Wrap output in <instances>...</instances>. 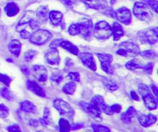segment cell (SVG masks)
I'll list each match as a JSON object with an SVG mask.
<instances>
[{
    "mask_svg": "<svg viewBox=\"0 0 158 132\" xmlns=\"http://www.w3.org/2000/svg\"><path fill=\"white\" fill-rule=\"evenodd\" d=\"M94 36L99 40H107L112 35L110 25L105 21H100L94 26Z\"/></svg>",
    "mask_w": 158,
    "mask_h": 132,
    "instance_id": "obj_1",
    "label": "cell"
},
{
    "mask_svg": "<svg viewBox=\"0 0 158 132\" xmlns=\"http://www.w3.org/2000/svg\"><path fill=\"white\" fill-rule=\"evenodd\" d=\"M140 47L137 44L131 42H123L120 43V48L117 51V53L123 57H134L140 54Z\"/></svg>",
    "mask_w": 158,
    "mask_h": 132,
    "instance_id": "obj_2",
    "label": "cell"
},
{
    "mask_svg": "<svg viewBox=\"0 0 158 132\" xmlns=\"http://www.w3.org/2000/svg\"><path fill=\"white\" fill-rule=\"evenodd\" d=\"M52 35L49 31L46 29H37L29 37V41L37 46L44 45L52 38Z\"/></svg>",
    "mask_w": 158,
    "mask_h": 132,
    "instance_id": "obj_3",
    "label": "cell"
},
{
    "mask_svg": "<svg viewBox=\"0 0 158 132\" xmlns=\"http://www.w3.org/2000/svg\"><path fill=\"white\" fill-rule=\"evenodd\" d=\"M134 13L140 20L149 22L152 19V12L146 4L143 2H136L134 6Z\"/></svg>",
    "mask_w": 158,
    "mask_h": 132,
    "instance_id": "obj_4",
    "label": "cell"
},
{
    "mask_svg": "<svg viewBox=\"0 0 158 132\" xmlns=\"http://www.w3.org/2000/svg\"><path fill=\"white\" fill-rule=\"evenodd\" d=\"M157 28L154 29H148L141 31L139 33V40L143 43H148L150 45H154L157 43Z\"/></svg>",
    "mask_w": 158,
    "mask_h": 132,
    "instance_id": "obj_5",
    "label": "cell"
},
{
    "mask_svg": "<svg viewBox=\"0 0 158 132\" xmlns=\"http://www.w3.org/2000/svg\"><path fill=\"white\" fill-rule=\"evenodd\" d=\"M53 106L61 115L72 117L74 114V111L70 105L62 99H55L53 101Z\"/></svg>",
    "mask_w": 158,
    "mask_h": 132,
    "instance_id": "obj_6",
    "label": "cell"
},
{
    "mask_svg": "<svg viewBox=\"0 0 158 132\" xmlns=\"http://www.w3.org/2000/svg\"><path fill=\"white\" fill-rule=\"evenodd\" d=\"M99 60L101 63V68L104 72L107 74H114V68L111 66V63L113 61V56L107 53H97Z\"/></svg>",
    "mask_w": 158,
    "mask_h": 132,
    "instance_id": "obj_7",
    "label": "cell"
},
{
    "mask_svg": "<svg viewBox=\"0 0 158 132\" xmlns=\"http://www.w3.org/2000/svg\"><path fill=\"white\" fill-rule=\"evenodd\" d=\"M90 104L97 107L98 109L100 110L101 112L105 113L107 115H113L114 114V112L111 110L110 107H109L106 104L103 97H101V96L97 95L93 97Z\"/></svg>",
    "mask_w": 158,
    "mask_h": 132,
    "instance_id": "obj_8",
    "label": "cell"
},
{
    "mask_svg": "<svg viewBox=\"0 0 158 132\" xmlns=\"http://www.w3.org/2000/svg\"><path fill=\"white\" fill-rule=\"evenodd\" d=\"M80 108L83 110L86 113H87L89 115L94 117V119L97 121H101V111L100 109L97 108L94 105L91 104L86 103V102H80L79 103Z\"/></svg>",
    "mask_w": 158,
    "mask_h": 132,
    "instance_id": "obj_9",
    "label": "cell"
},
{
    "mask_svg": "<svg viewBox=\"0 0 158 132\" xmlns=\"http://www.w3.org/2000/svg\"><path fill=\"white\" fill-rule=\"evenodd\" d=\"M115 18L123 24L128 25L131 23V11L126 7H122L115 11Z\"/></svg>",
    "mask_w": 158,
    "mask_h": 132,
    "instance_id": "obj_10",
    "label": "cell"
},
{
    "mask_svg": "<svg viewBox=\"0 0 158 132\" xmlns=\"http://www.w3.org/2000/svg\"><path fill=\"white\" fill-rule=\"evenodd\" d=\"M80 59L84 66L93 71L97 70V65L94 60V56L90 53H82L79 54Z\"/></svg>",
    "mask_w": 158,
    "mask_h": 132,
    "instance_id": "obj_11",
    "label": "cell"
},
{
    "mask_svg": "<svg viewBox=\"0 0 158 132\" xmlns=\"http://www.w3.org/2000/svg\"><path fill=\"white\" fill-rule=\"evenodd\" d=\"M45 60L50 65H57L60 63V57L57 48H50L45 54Z\"/></svg>",
    "mask_w": 158,
    "mask_h": 132,
    "instance_id": "obj_12",
    "label": "cell"
},
{
    "mask_svg": "<svg viewBox=\"0 0 158 132\" xmlns=\"http://www.w3.org/2000/svg\"><path fill=\"white\" fill-rule=\"evenodd\" d=\"M80 23V35L86 39H89L91 37V34L93 32V23L89 19H83Z\"/></svg>",
    "mask_w": 158,
    "mask_h": 132,
    "instance_id": "obj_13",
    "label": "cell"
},
{
    "mask_svg": "<svg viewBox=\"0 0 158 132\" xmlns=\"http://www.w3.org/2000/svg\"><path fill=\"white\" fill-rule=\"evenodd\" d=\"M32 71L34 74L40 82H46L48 78V72L44 66L41 65H35L32 66Z\"/></svg>",
    "mask_w": 158,
    "mask_h": 132,
    "instance_id": "obj_14",
    "label": "cell"
},
{
    "mask_svg": "<svg viewBox=\"0 0 158 132\" xmlns=\"http://www.w3.org/2000/svg\"><path fill=\"white\" fill-rule=\"evenodd\" d=\"M83 2L89 8L97 10H101L107 8L106 0H83Z\"/></svg>",
    "mask_w": 158,
    "mask_h": 132,
    "instance_id": "obj_15",
    "label": "cell"
},
{
    "mask_svg": "<svg viewBox=\"0 0 158 132\" xmlns=\"http://www.w3.org/2000/svg\"><path fill=\"white\" fill-rule=\"evenodd\" d=\"M157 118L154 114H141L138 117V121L140 125L144 128H148L156 123Z\"/></svg>",
    "mask_w": 158,
    "mask_h": 132,
    "instance_id": "obj_16",
    "label": "cell"
},
{
    "mask_svg": "<svg viewBox=\"0 0 158 132\" xmlns=\"http://www.w3.org/2000/svg\"><path fill=\"white\" fill-rule=\"evenodd\" d=\"M143 100L144 102V104L146 108L148 110H155L157 108V100L156 97H154L151 92L148 93V94H145L143 97Z\"/></svg>",
    "mask_w": 158,
    "mask_h": 132,
    "instance_id": "obj_17",
    "label": "cell"
},
{
    "mask_svg": "<svg viewBox=\"0 0 158 132\" xmlns=\"http://www.w3.org/2000/svg\"><path fill=\"white\" fill-rule=\"evenodd\" d=\"M26 87H27L28 90L32 91L33 94H36V95L40 96V97H46V93H45L44 90L38 83H35V81L28 80L27 83H26Z\"/></svg>",
    "mask_w": 158,
    "mask_h": 132,
    "instance_id": "obj_18",
    "label": "cell"
},
{
    "mask_svg": "<svg viewBox=\"0 0 158 132\" xmlns=\"http://www.w3.org/2000/svg\"><path fill=\"white\" fill-rule=\"evenodd\" d=\"M8 48H9V52H10L12 55L18 57L20 54V51H21V43L17 40H12L9 42Z\"/></svg>",
    "mask_w": 158,
    "mask_h": 132,
    "instance_id": "obj_19",
    "label": "cell"
},
{
    "mask_svg": "<svg viewBox=\"0 0 158 132\" xmlns=\"http://www.w3.org/2000/svg\"><path fill=\"white\" fill-rule=\"evenodd\" d=\"M60 46H61V47H63V49L69 51L70 53L74 54V55H78L79 54L78 47H77V46H75L73 43H71V42L68 41V40H62L60 43Z\"/></svg>",
    "mask_w": 158,
    "mask_h": 132,
    "instance_id": "obj_20",
    "label": "cell"
},
{
    "mask_svg": "<svg viewBox=\"0 0 158 132\" xmlns=\"http://www.w3.org/2000/svg\"><path fill=\"white\" fill-rule=\"evenodd\" d=\"M136 114H137V111L134 107H130L127 109L126 112L123 113L121 115V120L124 123L129 124L131 123L132 119L135 117Z\"/></svg>",
    "mask_w": 158,
    "mask_h": 132,
    "instance_id": "obj_21",
    "label": "cell"
},
{
    "mask_svg": "<svg viewBox=\"0 0 158 132\" xmlns=\"http://www.w3.org/2000/svg\"><path fill=\"white\" fill-rule=\"evenodd\" d=\"M34 15H35V12L33 11H28L25 13V15L22 17V19H20V21L19 22L18 25L16 26V29H19L20 28H22L23 26H24L25 25L28 24L30 22L31 19H34Z\"/></svg>",
    "mask_w": 158,
    "mask_h": 132,
    "instance_id": "obj_22",
    "label": "cell"
},
{
    "mask_svg": "<svg viewBox=\"0 0 158 132\" xmlns=\"http://www.w3.org/2000/svg\"><path fill=\"white\" fill-rule=\"evenodd\" d=\"M19 7L15 2H9L5 7V12L6 15L9 17L15 16L19 12Z\"/></svg>",
    "mask_w": 158,
    "mask_h": 132,
    "instance_id": "obj_23",
    "label": "cell"
},
{
    "mask_svg": "<svg viewBox=\"0 0 158 132\" xmlns=\"http://www.w3.org/2000/svg\"><path fill=\"white\" fill-rule=\"evenodd\" d=\"M111 29H112V35L114 36V40H116V41L120 40L124 35L123 28H122L121 25L119 24L118 23H113Z\"/></svg>",
    "mask_w": 158,
    "mask_h": 132,
    "instance_id": "obj_24",
    "label": "cell"
},
{
    "mask_svg": "<svg viewBox=\"0 0 158 132\" xmlns=\"http://www.w3.org/2000/svg\"><path fill=\"white\" fill-rule=\"evenodd\" d=\"M49 19L54 26H59L63 19V14L58 11H51L49 12Z\"/></svg>",
    "mask_w": 158,
    "mask_h": 132,
    "instance_id": "obj_25",
    "label": "cell"
},
{
    "mask_svg": "<svg viewBox=\"0 0 158 132\" xmlns=\"http://www.w3.org/2000/svg\"><path fill=\"white\" fill-rule=\"evenodd\" d=\"M20 107H21V109L26 113L35 114L37 111L36 107L35 106V104H32V102L29 101V100H25V101L22 102L20 104Z\"/></svg>",
    "mask_w": 158,
    "mask_h": 132,
    "instance_id": "obj_26",
    "label": "cell"
},
{
    "mask_svg": "<svg viewBox=\"0 0 158 132\" xmlns=\"http://www.w3.org/2000/svg\"><path fill=\"white\" fill-rule=\"evenodd\" d=\"M48 12H49V9L46 6H42L38 8L36 12V15L37 18L40 20L42 21H44L47 18Z\"/></svg>",
    "mask_w": 158,
    "mask_h": 132,
    "instance_id": "obj_27",
    "label": "cell"
},
{
    "mask_svg": "<svg viewBox=\"0 0 158 132\" xmlns=\"http://www.w3.org/2000/svg\"><path fill=\"white\" fill-rule=\"evenodd\" d=\"M143 64H142L141 62L140 61L137 59H134V60H131V61L127 62L126 63V67L128 70H134L136 69H140V68H143Z\"/></svg>",
    "mask_w": 158,
    "mask_h": 132,
    "instance_id": "obj_28",
    "label": "cell"
},
{
    "mask_svg": "<svg viewBox=\"0 0 158 132\" xmlns=\"http://www.w3.org/2000/svg\"><path fill=\"white\" fill-rule=\"evenodd\" d=\"M76 87L77 85L74 82H69V83H66L63 87V91L66 94H69V95H73L75 93Z\"/></svg>",
    "mask_w": 158,
    "mask_h": 132,
    "instance_id": "obj_29",
    "label": "cell"
},
{
    "mask_svg": "<svg viewBox=\"0 0 158 132\" xmlns=\"http://www.w3.org/2000/svg\"><path fill=\"white\" fill-rule=\"evenodd\" d=\"M59 127H60V132H70L71 125L69 121L64 118H60L59 121Z\"/></svg>",
    "mask_w": 158,
    "mask_h": 132,
    "instance_id": "obj_30",
    "label": "cell"
},
{
    "mask_svg": "<svg viewBox=\"0 0 158 132\" xmlns=\"http://www.w3.org/2000/svg\"><path fill=\"white\" fill-rule=\"evenodd\" d=\"M103 81L105 86L106 87V88H107L108 90H110V91H115L119 88L118 85H117V83H116V82H114V80H110V79L107 78H103Z\"/></svg>",
    "mask_w": 158,
    "mask_h": 132,
    "instance_id": "obj_31",
    "label": "cell"
},
{
    "mask_svg": "<svg viewBox=\"0 0 158 132\" xmlns=\"http://www.w3.org/2000/svg\"><path fill=\"white\" fill-rule=\"evenodd\" d=\"M40 122L45 124V125H51L52 122V117H51V113L49 108H45L44 114H43V118L40 120Z\"/></svg>",
    "mask_w": 158,
    "mask_h": 132,
    "instance_id": "obj_32",
    "label": "cell"
},
{
    "mask_svg": "<svg viewBox=\"0 0 158 132\" xmlns=\"http://www.w3.org/2000/svg\"><path fill=\"white\" fill-rule=\"evenodd\" d=\"M69 33L72 36L78 35L80 33V23H73L69 27Z\"/></svg>",
    "mask_w": 158,
    "mask_h": 132,
    "instance_id": "obj_33",
    "label": "cell"
},
{
    "mask_svg": "<svg viewBox=\"0 0 158 132\" xmlns=\"http://www.w3.org/2000/svg\"><path fill=\"white\" fill-rule=\"evenodd\" d=\"M92 128L94 132H110V129L109 128L97 124H94L92 125Z\"/></svg>",
    "mask_w": 158,
    "mask_h": 132,
    "instance_id": "obj_34",
    "label": "cell"
},
{
    "mask_svg": "<svg viewBox=\"0 0 158 132\" xmlns=\"http://www.w3.org/2000/svg\"><path fill=\"white\" fill-rule=\"evenodd\" d=\"M36 55H37V52L35 50H29L26 53L24 59L26 62L29 63V62H31L34 58H35Z\"/></svg>",
    "mask_w": 158,
    "mask_h": 132,
    "instance_id": "obj_35",
    "label": "cell"
},
{
    "mask_svg": "<svg viewBox=\"0 0 158 132\" xmlns=\"http://www.w3.org/2000/svg\"><path fill=\"white\" fill-rule=\"evenodd\" d=\"M63 79V74H60V73L59 72L54 73V74L52 75V77H51V80H52L53 83H56V84H59V83H61Z\"/></svg>",
    "mask_w": 158,
    "mask_h": 132,
    "instance_id": "obj_36",
    "label": "cell"
},
{
    "mask_svg": "<svg viewBox=\"0 0 158 132\" xmlns=\"http://www.w3.org/2000/svg\"><path fill=\"white\" fill-rule=\"evenodd\" d=\"M140 54L142 56V57H145V58H148V59L156 58V57H157V53L154 50L143 51V52L140 53Z\"/></svg>",
    "mask_w": 158,
    "mask_h": 132,
    "instance_id": "obj_37",
    "label": "cell"
},
{
    "mask_svg": "<svg viewBox=\"0 0 158 132\" xmlns=\"http://www.w3.org/2000/svg\"><path fill=\"white\" fill-rule=\"evenodd\" d=\"M9 114V110L6 105L0 104V117L6 118Z\"/></svg>",
    "mask_w": 158,
    "mask_h": 132,
    "instance_id": "obj_38",
    "label": "cell"
},
{
    "mask_svg": "<svg viewBox=\"0 0 158 132\" xmlns=\"http://www.w3.org/2000/svg\"><path fill=\"white\" fill-rule=\"evenodd\" d=\"M11 81H12V79L9 76L6 75V74H0V82H2V83L6 84L7 87H9L10 85Z\"/></svg>",
    "mask_w": 158,
    "mask_h": 132,
    "instance_id": "obj_39",
    "label": "cell"
},
{
    "mask_svg": "<svg viewBox=\"0 0 158 132\" xmlns=\"http://www.w3.org/2000/svg\"><path fill=\"white\" fill-rule=\"evenodd\" d=\"M1 95L4 97L5 99L8 100H12V95H11V93L9 92V91L8 90V88L3 87L1 90Z\"/></svg>",
    "mask_w": 158,
    "mask_h": 132,
    "instance_id": "obj_40",
    "label": "cell"
},
{
    "mask_svg": "<svg viewBox=\"0 0 158 132\" xmlns=\"http://www.w3.org/2000/svg\"><path fill=\"white\" fill-rule=\"evenodd\" d=\"M139 91H140V94H141L142 97H143V95H145V94H148V93L151 92L149 87L144 84L139 85Z\"/></svg>",
    "mask_w": 158,
    "mask_h": 132,
    "instance_id": "obj_41",
    "label": "cell"
},
{
    "mask_svg": "<svg viewBox=\"0 0 158 132\" xmlns=\"http://www.w3.org/2000/svg\"><path fill=\"white\" fill-rule=\"evenodd\" d=\"M153 68H154V63H149L146 66H143V71L148 74H151L153 72Z\"/></svg>",
    "mask_w": 158,
    "mask_h": 132,
    "instance_id": "obj_42",
    "label": "cell"
},
{
    "mask_svg": "<svg viewBox=\"0 0 158 132\" xmlns=\"http://www.w3.org/2000/svg\"><path fill=\"white\" fill-rule=\"evenodd\" d=\"M19 31V33H20V36L23 39H29L30 37L31 33L26 29H21Z\"/></svg>",
    "mask_w": 158,
    "mask_h": 132,
    "instance_id": "obj_43",
    "label": "cell"
},
{
    "mask_svg": "<svg viewBox=\"0 0 158 132\" xmlns=\"http://www.w3.org/2000/svg\"><path fill=\"white\" fill-rule=\"evenodd\" d=\"M29 27L31 28L33 30H37L39 29V23L36 19H32L30 20V22L29 23Z\"/></svg>",
    "mask_w": 158,
    "mask_h": 132,
    "instance_id": "obj_44",
    "label": "cell"
},
{
    "mask_svg": "<svg viewBox=\"0 0 158 132\" xmlns=\"http://www.w3.org/2000/svg\"><path fill=\"white\" fill-rule=\"evenodd\" d=\"M7 131L9 132H22L21 128L18 125H9L7 128Z\"/></svg>",
    "mask_w": 158,
    "mask_h": 132,
    "instance_id": "obj_45",
    "label": "cell"
},
{
    "mask_svg": "<svg viewBox=\"0 0 158 132\" xmlns=\"http://www.w3.org/2000/svg\"><path fill=\"white\" fill-rule=\"evenodd\" d=\"M68 76H69V78L72 80H73V81H80V74H79L78 73H69V74H68Z\"/></svg>",
    "mask_w": 158,
    "mask_h": 132,
    "instance_id": "obj_46",
    "label": "cell"
},
{
    "mask_svg": "<svg viewBox=\"0 0 158 132\" xmlns=\"http://www.w3.org/2000/svg\"><path fill=\"white\" fill-rule=\"evenodd\" d=\"M148 4L155 11V12H157V1L156 0H148Z\"/></svg>",
    "mask_w": 158,
    "mask_h": 132,
    "instance_id": "obj_47",
    "label": "cell"
},
{
    "mask_svg": "<svg viewBox=\"0 0 158 132\" xmlns=\"http://www.w3.org/2000/svg\"><path fill=\"white\" fill-rule=\"evenodd\" d=\"M112 111L114 113H120L122 110L121 105L118 104H113L112 106L110 107Z\"/></svg>",
    "mask_w": 158,
    "mask_h": 132,
    "instance_id": "obj_48",
    "label": "cell"
},
{
    "mask_svg": "<svg viewBox=\"0 0 158 132\" xmlns=\"http://www.w3.org/2000/svg\"><path fill=\"white\" fill-rule=\"evenodd\" d=\"M104 14L106 15H110V16L115 18V11L113 10L110 8H106V9H105Z\"/></svg>",
    "mask_w": 158,
    "mask_h": 132,
    "instance_id": "obj_49",
    "label": "cell"
},
{
    "mask_svg": "<svg viewBox=\"0 0 158 132\" xmlns=\"http://www.w3.org/2000/svg\"><path fill=\"white\" fill-rule=\"evenodd\" d=\"M61 39H56V40H54L52 42V43H51V46H50V48H57V46H60V42H61Z\"/></svg>",
    "mask_w": 158,
    "mask_h": 132,
    "instance_id": "obj_50",
    "label": "cell"
},
{
    "mask_svg": "<svg viewBox=\"0 0 158 132\" xmlns=\"http://www.w3.org/2000/svg\"><path fill=\"white\" fill-rule=\"evenodd\" d=\"M83 124L82 123H78V124H74V125H73L72 126H71V129L73 130V131H75V130H78V129H80V128H83Z\"/></svg>",
    "mask_w": 158,
    "mask_h": 132,
    "instance_id": "obj_51",
    "label": "cell"
},
{
    "mask_svg": "<svg viewBox=\"0 0 158 132\" xmlns=\"http://www.w3.org/2000/svg\"><path fill=\"white\" fill-rule=\"evenodd\" d=\"M63 4L66 6H72L75 2V0H62Z\"/></svg>",
    "mask_w": 158,
    "mask_h": 132,
    "instance_id": "obj_52",
    "label": "cell"
},
{
    "mask_svg": "<svg viewBox=\"0 0 158 132\" xmlns=\"http://www.w3.org/2000/svg\"><path fill=\"white\" fill-rule=\"evenodd\" d=\"M131 96L132 97V99H134V100H137V101H139L140 100V98H139V96L137 95V93L135 91H131Z\"/></svg>",
    "mask_w": 158,
    "mask_h": 132,
    "instance_id": "obj_53",
    "label": "cell"
},
{
    "mask_svg": "<svg viewBox=\"0 0 158 132\" xmlns=\"http://www.w3.org/2000/svg\"><path fill=\"white\" fill-rule=\"evenodd\" d=\"M29 125L33 127V128H36V127L39 126L38 121L35 120V119H32V120H31L30 121H29Z\"/></svg>",
    "mask_w": 158,
    "mask_h": 132,
    "instance_id": "obj_54",
    "label": "cell"
},
{
    "mask_svg": "<svg viewBox=\"0 0 158 132\" xmlns=\"http://www.w3.org/2000/svg\"><path fill=\"white\" fill-rule=\"evenodd\" d=\"M151 90H152V91L154 92V94L155 95V97H156V98H157V97H158L157 87L154 84H151Z\"/></svg>",
    "mask_w": 158,
    "mask_h": 132,
    "instance_id": "obj_55",
    "label": "cell"
},
{
    "mask_svg": "<svg viewBox=\"0 0 158 132\" xmlns=\"http://www.w3.org/2000/svg\"><path fill=\"white\" fill-rule=\"evenodd\" d=\"M21 70H22V71H23V74H26V75H29V68H28L27 66H22V67H21Z\"/></svg>",
    "mask_w": 158,
    "mask_h": 132,
    "instance_id": "obj_56",
    "label": "cell"
},
{
    "mask_svg": "<svg viewBox=\"0 0 158 132\" xmlns=\"http://www.w3.org/2000/svg\"><path fill=\"white\" fill-rule=\"evenodd\" d=\"M73 64V60H71V59L69 58H67L66 60V66H72V65Z\"/></svg>",
    "mask_w": 158,
    "mask_h": 132,
    "instance_id": "obj_57",
    "label": "cell"
},
{
    "mask_svg": "<svg viewBox=\"0 0 158 132\" xmlns=\"http://www.w3.org/2000/svg\"><path fill=\"white\" fill-rule=\"evenodd\" d=\"M8 61H9V62H12V60H11V59H8Z\"/></svg>",
    "mask_w": 158,
    "mask_h": 132,
    "instance_id": "obj_58",
    "label": "cell"
},
{
    "mask_svg": "<svg viewBox=\"0 0 158 132\" xmlns=\"http://www.w3.org/2000/svg\"><path fill=\"white\" fill-rule=\"evenodd\" d=\"M0 12H1V10H0Z\"/></svg>",
    "mask_w": 158,
    "mask_h": 132,
    "instance_id": "obj_59",
    "label": "cell"
},
{
    "mask_svg": "<svg viewBox=\"0 0 158 132\" xmlns=\"http://www.w3.org/2000/svg\"><path fill=\"white\" fill-rule=\"evenodd\" d=\"M39 132H40V131H39Z\"/></svg>",
    "mask_w": 158,
    "mask_h": 132,
    "instance_id": "obj_60",
    "label": "cell"
}]
</instances>
